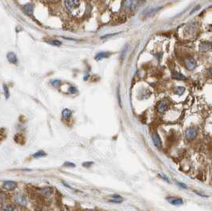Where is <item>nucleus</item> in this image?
I'll return each mask as SVG.
<instances>
[{
  "mask_svg": "<svg viewBox=\"0 0 212 211\" xmlns=\"http://www.w3.org/2000/svg\"><path fill=\"white\" fill-rule=\"evenodd\" d=\"M211 147H212V140H211Z\"/></svg>",
  "mask_w": 212,
  "mask_h": 211,
  "instance_id": "40",
  "label": "nucleus"
},
{
  "mask_svg": "<svg viewBox=\"0 0 212 211\" xmlns=\"http://www.w3.org/2000/svg\"><path fill=\"white\" fill-rule=\"evenodd\" d=\"M61 81H59V80H53V81H51V85H53V87L55 88H58L61 85Z\"/></svg>",
  "mask_w": 212,
  "mask_h": 211,
  "instance_id": "20",
  "label": "nucleus"
},
{
  "mask_svg": "<svg viewBox=\"0 0 212 211\" xmlns=\"http://www.w3.org/2000/svg\"><path fill=\"white\" fill-rule=\"evenodd\" d=\"M159 176L163 180H164L165 182H167V183H169V179H168V177L165 175V174H159Z\"/></svg>",
  "mask_w": 212,
  "mask_h": 211,
  "instance_id": "27",
  "label": "nucleus"
},
{
  "mask_svg": "<svg viewBox=\"0 0 212 211\" xmlns=\"http://www.w3.org/2000/svg\"><path fill=\"white\" fill-rule=\"evenodd\" d=\"M172 78L175 80H179V81H185L187 80V77L184 76V74L180 73L179 72H173L172 73Z\"/></svg>",
  "mask_w": 212,
  "mask_h": 211,
  "instance_id": "12",
  "label": "nucleus"
},
{
  "mask_svg": "<svg viewBox=\"0 0 212 211\" xmlns=\"http://www.w3.org/2000/svg\"><path fill=\"white\" fill-rule=\"evenodd\" d=\"M193 192H195V193L196 194H198V195L201 196V197H203V198H208V195H207V194H203L202 192L197 191V190H193Z\"/></svg>",
  "mask_w": 212,
  "mask_h": 211,
  "instance_id": "28",
  "label": "nucleus"
},
{
  "mask_svg": "<svg viewBox=\"0 0 212 211\" xmlns=\"http://www.w3.org/2000/svg\"><path fill=\"white\" fill-rule=\"evenodd\" d=\"M173 92L177 96H182L184 93V92H185V88L182 87V86H179V87L176 88Z\"/></svg>",
  "mask_w": 212,
  "mask_h": 211,
  "instance_id": "16",
  "label": "nucleus"
},
{
  "mask_svg": "<svg viewBox=\"0 0 212 211\" xmlns=\"http://www.w3.org/2000/svg\"><path fill=\"white\" fill-rule=\"evenodd\" d=\"M92 164H93L92 162H86V163H83V166L84 167H90Z\"/></svg>",
  "mask_w": 212,
  "mask_h": 211,
  "instance_id": "30",
  "label": "nucleus"
},
{
  "mask_svg": "<svg viewBox=\"0 0 212 211\" xmlns=\"http://www.w3.org/2000/svg\"><path fill=\"white\" fill-rule=\"evenodd\" d=\"M80 6V0H64V7L68 11H72Z\"/></svg>",
  "mask_w": 212,
  "mask_h": 211,
  "instance_id": "2",
  "label": "nucleus"
},
{
  "mask_svg": "<svg viewBox=\"0 0 212 211\" xmlns=\"http://www.w3.org/2000/svg\"><path fill=\"white\" fill-rule=\"evenodd\" d=\"M14 199H15V202L18 203V205L22 206H26V198L25 197V195L23 194H21V193H18L16 194L15 197H14Z\"/></svg>",
  "mask_w": 212,
  "mask_h": 211,
  "instance_id": "8",
  "label": "nucleus"
},
{
  "mask_svg": "<svg viewBox=\"0 0 212 211\" xmlns=\"http://www.w3.org/2000/svg\"><path fill=\"white\" fill-rule=\"evenodd\" d=\"M46 155V153L43 151H39L38 152H36L33 154V157L34 158H40V157H44Z\"/></svg>",
  "mask_w": 212,
  "mask_h": 211,
  "instance_id": "19",
  "label": "nucleus"
},
{
  "mask_svg": "<svg viewBox=\"0 0 212 211\" xmlns=\"http://www.w3.org/2000/svg\"><path fill=\"white\" fill-rule=\"evenodd\" d=\"M111 54V53L102 52V53H99V54H98L95 56V60H96V61H100V60H102V59L107 58V57H108Z\"/></svg>",
  "mask_w": 212,
  "mask_h": 211,
  "instance_id": "13",
  "label": "nucleus"
},
{
  "mask_svg": "<svg viewBox=\"0 0 212 211\" xmlns=\"http://www.w3.org/2000/svg\"><path fill=\"white\" fill-rule=\"evenodd\" d=\"M16 187H17V184L15 182H13V181L5 182L4 185H3V188L7 190H13L14 189H15Z\"/></svg>",
  "mask_w": 212,
  "mask_h": 211,
  "instance_id": "11",
  "label": "nucleus"
},
{
  "mask_svg": "<svg viewBox=\"0 0 212 211\" xmlns=\"http://www.w3.org/2000/svg\"><path fill=\"white\" fill-rule=\"evenodd\" d=\"M198 134V131L195 128H189L185 131L184 135H185L186 139H188L189 141L193 140L194 139H195V137L197 136Z\"/></svg>",
  "mask_w": 212,
  "mask_h": 211,
  "instance_id": "3",
  "label": "nucleus"
},
{
  "mask_svg": "<svg viewBox=\"0 0 212 211\" xmlns=\"http://www.w3.org/2000/svg\"><path fill=\"white\" fill-rule=\"evenodd\" d=\"M176 183L177 185L179 186V187H180L181 188H183V189H188V187L184 184V183H180V182H178V181H176Z\"/></svg>",
  "mask_w": 212,
  "mask_h": 211,
  "instance_id": "26",
  "label": "nucleus"
},
{
  "mask_svg": "<svg viewBox=\"0 0 212 211\" xmlns=\"http://www.w3.org/2000/svg\"><path fill=\"white\" fill-rule=\"evenodd\" d=\"M126 52H127V47H126V48L123 50V53H122V55H121V59H122V60H123V59L125 58V56H126Z\"/></svg>",
  "mask_w": 212,
  "mask_h": 211,
  "instance_id": "31",
  "label": "nucleus"
},
{
  "mask_svg": "<svg viewBox=\"0 0 212 211\" xmlns=\"http://www.w3.org/2000/svg\"><path fill=\"white\" fill-rule=\"evenodd\" d=\"M118 103L119 105L122 107V102H121V98H120V93H119V89H118Z\"/></svg>",
  "mask_w": 212,
  "mask_h": 211,
  "instance_id": "35",
  "label": "nucleus"
},
{
  "mask_svg": "<svg viewBox=\"0 0 212 211\" xmlns=\"http://www.w3.org/2000/svg\"><path fill=\"white\" fill-rule=\"evenodd\" d=\"M51 192H52V190H51V189L49 187H45V188H43V189H42V193L44 194V195L45 196V197H48V196L50 195Z\"/></svg>",
  "mask_w": 212,
  "mask_h": 211,
  "instance_id": "18",
  "label": "nucleus"
},
{
  "mask_svg": "<svg viewBox=\"0 0 212 211\" xmlns=\"http://www.w3.org/2000/svg\"><path fill=\"white\" fill-rule=\"evenodd\" d=\"M123 198H113V199H111L109 202L113 203H123Z\"/></svg>",
  "mask_w": 212,
  "mask_h": 211,
  "instance_id": "24",
  "label": "nucleus"
},
{
  "mask_svg": "<svg viewBox=\"0 0 212 211\" xmlns=\"http://www.w3.org/2000/svg\"><path fill=\"white\" fill-rule=\"evenodd\" d=\"M14 207L11 206V205H7L3 207V209L2 211H14Z\"/></svg>",
  "mask_w": 212,
  "mask_h": 211,
  "instance_id": "23",
  "label": "nucleus"
},
{
  "mask_svg": "<svg viewBox=\"0 0 212 211\" xmlns=\"http://www.w3.org/2000/svg\"><path fill=\"white\" fill-rule=\"evenodd\" d=\"M144 2V0H123L122 9L126 12L130 13L137 11Z\"/></svg>",
  "mask_w": 212,
  "mask_h": 211,
  "instance_id": "1",
  "label": "nucleus"
},
{
  "mask_svg": "<svg viewBox=\"0 0 212 211\" xmlns=\"http://www.w3.org/2000/svg\"><path fill=\"white\" fill-rule=\"evenodd\" d=\"M84 211H95V210H93V209H87V210H84Z\"/></svg>",
  "mask_w": 212,
  "mask_h": 211,
  "instance_id": "39",
  "label": "nucleus"
},
{
  "mask_svg": "<svg viewBox=\"0 0 212 211\" xmlns=\"http://www.w3.org/2000/svg\"><path fill=\"white\" fill-rule=\"evenodd\" d=\"M71 115H72V111L69 110V109H65L62 111V116H63L64 119L68 120L71 117Z\"/></svg>",
  "mask_w": 212,
  "mask_h": 211,
  "instance_id": "15",
  "label": "nucleus"
},
{
  "mask_svg": "<svg viewBox=\"0 0 212 211\" xmlns=\"http://www.w3.org/2000/svg\"><path fill=\"white\" fill-rule=\"evenodd\" d=\"M207 76H209V77H212V67L209 68L207 70Z\"/></svg>",
  "mask_w": 212,
  "mask_h": 211,
  "instance_id": "29",
  "label": "nucleus"
},
{
  "mask_svg": "<svg viewBox=\"0 0 212 211\" xmlns=\"http://www.w3.org/2000/svg\"><path fill=\"white\" fill-rule=\"evenodd\" d=\"M111 197L113 198H123L119 194H112Z\"/></svg>",
  "mask_w": 212,
  "mask_h": 211,
  "instance_id": "36",
  "label": "nucleus"
},
{
  "mask_svg": "<svg viewBox=\"0 0 212 211\" xmlns=\"http://www.w3.org/2000/svg\"><path fill=\"white\" fill-rule=\"evenodd\" d=\"M199 51H201V52L209 51L212 49V43L210 41H202L201 43L199 44Z\"/></svg>",
  "mask_w": 212,
  "mask_h": 211,
  "instance_id": "9",
  "label": "nucleus"
},
{
  "mask_svg": "<svg viewBox=\"0 0 212 211\" xmlns=\"http://www.w3.org/2000/svg\"><path fill=\"white\" fill-rule=\"evenodd\" d=\"M3 90H4V94H5V96H6V98L9 97V96H10L9 89H8V88H7V86L6 85H3Z\"/></svg>",
  "mask_w": 212,
  "mask_h": 211,
  "instance_id": "25",
  "label": "nucleus"
},
{
  "mask_svg": "<svg viewBox=\"0 0 212 211\" xmlns=\"http://www.w3.org/2000/svg\"><path fill=\"white\" fill-rule=\"evenodd\" d=\"M185 67L188 71H192L196 67V61L193 57H188L185 60Z\"/></svg>",
  "mask_w": 212,
  "mask_h": 211,
  "instance_id": "6",
  "label": "nucleus"
},
{
  "mask_svg": "<svg viewBox=\"0 0 212 211\" xmlns=\"http://www.w3.org/2000/svg\"><path fill=\"white\" fill-rule=\"evenodd\" d=\"M25 11H26V13L28 14V15H30V14L32 13V11H33V7H32V6H31V5H26V6L25 7Z\"/></svg>",
  "mask_w": 212,
  "mask_h": 211,
  "instance_id": "21",
  "label": "nucleus"
},
{
  "mask_svg": "<svg viewBox=\"0 0 212 211\" xmlns=\"http://www.w3.org/2000/svg\"><path fill=\"white\" fill-rule=\"evenodd\" d=\"M152 139H153V144L155 145V147L159 150L162 149V141L160 137V135H158V133L157 131H153L152 133Z\"/></svg>",
  "mask_w": 212,
  "mask_h": 211,
  "instance_id": "5",
  "label": "nucleus"
},
{
  "mask_svg": "<svg viewBox=\"0 0 212 211\" xmlns=\"http://www.w3.org/2000/svg\"><path fill=\"white\" fill-rule=\"evenodd\" d=\"M7 59H8V61L12 64H16L18 62L17 57H16V55L14 54V53H9V54H7Z\"/></svg>",
  "mask_w": 212,
  "mask_h": 211,
  "instance_id": "14",
  "label": "nucleus"
},
{
  "mask_svg": "<svg viewBox=\"0 0 212 211\" xmlns=\"http://www.w3.org/2000/svg\"><path fill=\"white\" fill-rule=\"evenodd\" d=\"M198 26H199V25H198L197 22H191V23L187 25L185 31L188 33V34H192V33H194L195 31H196Z\"/></svg>",
  "mask_w": 212,
  "mask_h": 211,
  "instance_id": "10",
  "label": "nucleus"
},
{
  "mask_svg": "<svg viewBox=\"0 0 212 211\" xmlns=\"http://www.w3.org/2000/svg\"><path fill=\"white\" fill-rule=\"evenodd\" d=\"M14 140H15L18 144H23V142L25 141V138L23 136V135H21V134H18V135H15L14 137Z\"/></svg>",
  "mask_w": 212,
  "mask_h": 211,
  "instance_id": "17",
  "label": "nucleus"
},
{
  "mask_svg": "<svg viewBox=\"0 0 212 211\" xmlns=\"http://www.w3.org/2000/svg\"><path fill=\"white\" fill-rule=\"evenodd\" d=\"M64 166H65V167H74L75 164L74 163H69V162H66V163L64 164Z\"/></svg>",
  "mask_w": 212,
  "mask_h": 211,
  "instance_id": "32",
  "label": "nucleus"
},
{
  "mask_svg": "<svg viewBox=\"0 0 212 211\" xmlns=\"http://www.w3.org/2000/svg\"><path fill=\"white\" fill-rule=\"evenodd\" d=\"M62 183H63V185H64V186H65L66 187H68V188H70V189H72V187H71L70 186L68 185V183H66V182H64V181H63V182H62Z\"/></svg>",
  "mask_w": 212,
  "mask_h": 211,
  "instance_id": "37",
  "label": "nucleus"
},
{
  "mask_svg": "<svg viewBox=\"0 0 212 211\" xmlns=\"http://www.w3.org/2000/svg\"><path fill=\"white\" fill-rule=\"evenodd\" d=\"M166 200L168 201V203H170L171 205H173V206H180V205L184 204L183 199L180 198H178V197L169 196V197H167Z\"/></svg>",
  "mask_w": 212,
  "mask_h": 211,
  "instance_id": "7",
  "label": "nucleus"
},
{
  "mask_svg": "<svg viewBox=\"0 0 212 211\" xmlns=\"http://www.w3.org/2000/svg\"><path fill=\"white\" fill-rule=\"evenodd\" d=\"M209 30H210V31H211L212 32V25H210V26H209Z\"/></svg>",
  "mask_w": 212,
  "mask_h": 211,
  "instance_id": "38",
  "label": "nucleus"
},
{
  "mask_svg": "<svg viewBox=\"0 0 212 211\" xmlns=\"http://www.w3.org/2000/svg\"><path fill=\"white\" fill-rule=\"evenodd\" d=\"M199 9H200V6H199V5H198V6H197L196 7H195V8L193 9V10H192V11H191L190 15H192V14L195 13V11H198V10H199Z\"/></svg>",
  "mask_w": 212,
  "mask_h": 211,
  "instance_id": "34",
  "label": "nucleus"
},
{
  "mask_svg": "<svg viewBox=\"0 0 212 211\" xmlns=\"http://www.w3.org/2000/svg\"><path fill=\"white\" fill-rule=\"evenodd\" d=\"M76 92H77V90L76 88H74V87L69 88V93H76Z\"/></svg>",
  "mask_w": 212,
  "mask_h": 211,
  "instance_id": "33",
  "label": "nucleus"
},
{
  "mask_svg": "<svg viewBox=\"0 0 212 211\" xmlns=\"http://www.w3.org/2000/svg\"><path fill=\"white\" fill-rule=\"evenodd\" d=\"M168 106V100H160L159 102L157 103L156 109H157V111L159 113L163 114L164 112H165V111L167 110Z\"/></svg>",
  "mask_w": 212,
  "mask_h": 211,
  "instance_id": "4",
  "label": "nucleus"
},
{
  "mask_svg": "<svg viewBox=\"0 0 212 211\" xmlns=\"http://www.w3.org/2000/svg\"><path fill=\"white\" fill-rule=\"evenodd\" d=\"M48 43L56 46H60L61 45V42L60 41H57V40H52V41H48Z\"/></svg>",
  "mask_w": 212,
  "mask_h": 211,
  "instance_id": "22",
  "label": "nucleus"
}]
</instances>
